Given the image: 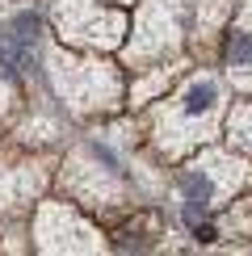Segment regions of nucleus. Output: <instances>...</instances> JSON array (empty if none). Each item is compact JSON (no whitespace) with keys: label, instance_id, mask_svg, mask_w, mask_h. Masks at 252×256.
I'll use <instances>...</instances> for the list:
<instances>
[{"label":"nucleus","instance_id":"f257e3e1","mask_svg":"<svg viewBox=\"0 0 252 256\" xmlns=\"http://www.w3.org/2000/svg\"><path fill=\"white\" fill-rule=\"evenodd\" d=\"M240 180H244L240 160H231V156H206V160H198L194 168L181 172V194H185V202L210 206V202L227 198L231 189H240Z\"/></svg>","mask_w":252,"mask_h":256},{"label":"nucleus","instance_id":"f03ea898","mask_svg":"<svg viewBox=\"0 0 252 256\" xmlns=\"http://www.w3.org/2000/svg\"><path fill=\"white\" fill-rule=\"evenodd\" d=\"M223 63L236 76V84L252 88V0L240 8V17L227 26L223 34Z\"/></svg>","mask_w":252,"mask_h":256},{"label":"nucleus","instance_id":"7ed1b4c3","mask_svg":"<svg viewBox=\"0 0 252 256\" xmlns=\"http://www.w3.org/2000/svg\"><path fill=\"white\" fill-rule=\"evenodd\" d=\"M218 105H223V88H218V80H214V76H198V80L181 92V118H185L189 126H198V130H210Z\"/></svg>","mask_w":252,"mask_h":256},{"label":"nucleus","instance_id":"20e7f679","mask_svg":"<svg viewBox=\"0 0 252 256\" xmlns=\"http://www.w3.org/2000/svg\"><path fill=\"white\" fill-rule=\"evenodd\" d=\"M231 138H236L240 147H248V152H252V105L236 110V118H231Z\"/></svg>","mask_w":252,"mask_h":256}]
</instances>
